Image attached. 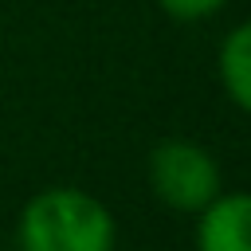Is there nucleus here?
<instances>
[{"mask_svg": "<svg viewBox=\"0 0 251 251\" xmlns=\"http://www.w3.org/2000/svg\"><path fill=\"white\" fill-rule=\"evenodd\" d=\"M20 251H114L118 227L110 208L75 184L35 192L16 224Z\"/></svg>", "mask_w": 251, "mask_h": 251, "instance_id": "obj_1", "label": "nucleus"}, {"mask_svg": "<svg viewBox=\"0 0 251 251\" xmlns=\"http://www.w3.org/2000/svg\"><path fill=\"white\" fill-rule=\"evenodd\" d=\"M149 188L173 212H200L208 200L220 196L224 184L220 165L204 145L188 137H169L149 153Z\"/></svg>", "mask_w": 251, "mask_h": 251, "instance_id": "obj_2", "label": "nucleus"}, {"mask_svg": "<svg viewBox=\"0 0 251 251\" xmlns=\"http://www.w3.org/2000/svg\"><path fill=\"white\" fill-rule=\"evenodd\" d=\"M196 216V251H251V192L220 188Z\"/></svg>", "mask_w": 251, "mask_h": 251, "instance_id": "obj_3", "label": "nucleus"}, {"mask_svg": "<svg viewBox=\"0 0 251 251\" xmlns=\"http://www.w3.org/2000/svg\"><path fill=\"white\" fill-rule=\"evenodd\" d=\"M216 71H220L224 94H227L243 114H251V20H247V24H235V27L224 35Z\"/></svg>", "mask_w": 251, "mask_h": 251, "instance_id": "obj_4", "label": "nucleus"}, {"mask_svg": "<svg viewBox=\"0 0 251 251\" xmlns=\"http://www.w3.org/2000/svg\"><path fill=\"white\" fill-rule=\"evenodd\" d=\"M224 4H227V0H157V8H161L165 16L184 20V24H192V20H208V16H216Z\"/></svg>", "mask_w": 251, "mask_h": 251, "instance_id": "obj_5", "label": "nucleus"}]
</instances>
